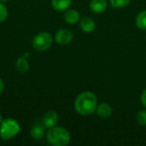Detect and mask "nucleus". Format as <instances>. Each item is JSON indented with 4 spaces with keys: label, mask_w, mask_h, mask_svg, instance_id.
I'll list each match as a JSON object with an SVG mask.
<instances>
[{
    "label": "nucleus",
    "mask_w": 146,
    "mask_h": 146,
    "mask_svg": "<svg viewBox=\"0 0 146 146\" xmlns=\"http://www.w3.org/2000/svg\"><path fill=\"white\" fill-rule=\"evenodd\" d=\"M136 120L137 122L142 126V127H145L146 126V110H141L137 114L136 116Z\"/></svg>",
    "instance_id": "dca6fc26"
},
{
    "label": "nucleus",
    "mask_w": 146,
    "mask_h": 146,
    "mask_svg": "<svg viewBox=\"0 0 146 146\" xmlns=\"http://www.w3.org/2000/svg\"><path fill=\"white\" fill-rule=\"evenodd\" d=\"M53 42V37L50 33L42 32L38 33L33 39L32 45L37 51H44L48 50Z\"/></svg>",
    "instance_id": "20e7f679"
},
{
    "label": "nucleus",
    "mask_w": 146,
    "mask_h": 146,
    "mask_svg": "<svg viewBox=\"0 0 146 146\" xmlns=\"http://www.w3.org/2000/svg\"><path fill=\"white\" fill-rule=\"evenodd\" d=\"M90 9L95 14H101L107 9L106 0H92L90 2Z\"/></svg>",
    "instance_id": "6e6552de"
},
{
    "label": "nucleus",
    "mask_w": 146,
    "mask_h": 146,
    "mask_svg": "<svg viewBox=\"0 0 146 146\" xmlns=\"http://www.w3.org/2000/svg\"><path fill=\"white\" fill-rule=\"evenodd\" d=\"M47 141L54 146H66L70 142L71 137L67 129L62 127H53L49 128L46 134Z\"/></svg>",
    "instance_id": "f03ea898"
},
{
    "label": "nucleus",
    "mask_w": 146,
    "mask_h": 146,
    "mask_svg": "<svg viewBox=\"0 0 146 146\" xmlns=\"http://www.w3.org/2000/svg\"><path fill=\"white\" fill-rule=\"evenodd\" d=\"M80 27L81 30L85 33H92L94 31L96 24L92 18L85 16L80 21Z\"/></svg>",
    "instance_id": "0eeeda50"
},
{
    "label": "nucleus",
    "mask_w": 146,
    "mask_h": 146,
    "mask_svg": "<svg viewBox=\"0 0 146 146\" xmlns=\"http://www.w3.org/2000/svg\"><path fill=\"white\" fill-rule=\"evenodd\" d=\"M73 38H74L73 33L70 30L65 28L58 30L55 35V40L60 45L68 44L73 40Z\"/></svg>",
    "instance_id": "39448f33"
},
{
    "label": "nucleus",
    "mask_w": 146,
    "mask_h": 146,
    "mask_svg": "<svg viewBox=\"0 0 146 146\" xmlns=\"http://www.w3.org/2000/svg\"><path fill=\"white\" fill-rule=\"evenodd\" d=\"M4 87H5V86H4V82H3V80L0 78V95L3 92V91H4Z\"/></svg>",
    "instance_id": "6ab92c4d"
},
{
    "label": "nucleus",
    "mask_w": 146,
    "mask_h": 146,
    "mask_svg": "<svg viewBox=\"0 0 146 146\" xmlns=\"http://www.w3.org/2000/svg\"><path fill=\"white\" fill-rule=\"evenodd\" d=\"M136 25L139 29L146 30V10L140 12L136 18Z\"/></svg>",
    "instance_id": "4468645a"
},
{
    "label": "nucleus",
    "mask_w": 146,
    "mask_h": 146,
    "mask_svg": "<svg viewBox=\"0 0 146 146\" xmlns=\"http://www.w3.org/2000/svg\"><path fill=\"white\" fill-rule=\"evenodd\" d=\"M44 133H45L44 128L41 125H35L30 130V135H31V137L33 139H36V140L41 139L44 136Z\"/></svg>",
    "instance_id": "ddd939ff"
},
{
    "label": "nucleus",
    "mask_w": 146,
    "mask_h": 146,
    "mask_svg": "<svg viewBox=\"0 0 146 146\" xmlns=\"http://www.w3.org/2000/svg\"><path fill=\"white\" fill-rule=\"evenodd\" d=\"M64 20L67 23L74 25L80 20V13L75 9H68L64 14Z\"/></svg>",
    "instance_id": "9d476101"
},
{
    "label": "nucleus",
    "mask_w": 146,
    "mask_h": 146,
    "mask_svg": "<svg viewBox=\"0 0 146 146\" xmlns=\"http://www.w3.org/2000/svg\"><path fill=\"white\" fill-rule=\"evenodd\" d=\"M58 114L56 112V111H53V110H50V111H47L44 116H43V125L47 127V128H50V127H53L56 125V123L58 122Z\"/></svg>",
    "instance_id": "423d86ee"
},
{
    "label": "nucleus",
    "mask_w": 146,
    "mask_h": 146,
    "mask_svg": "<svg viewBox=\"0 0 146 146\" xmlns=\"http://www.w3.org/2000/svg\"><path fill=\"white\" fill-rule=\"evenodd\" d=\"M15 68L19 73L25 74L29 68V63H28L27 57H25L24 56L18 57L15 62Z\"/></svg>",
    "instance_id": "f8f14e48"
},
{
    "label": "nucleus",
    "mask_w": 146,
    "mask_h": 146,
    "mask_svg": "<svg viewBox=\"0 0 146 146\" xmlns=\"http://www.w3.org/2000/svg\"><path fill=\"white\" fill-rule=\"evenodd\" d=\"M98 99L92 92H84L80 93L74 101V109L81 115H89L97 110Z\"/></svg>",
    "instance_id": "f257e3e1"
},
{
    "label": "nucleus",
    "mask_w": 146,
    "mask_h": 146,
    "mask_svg": "<svg viewBox=\"0 0 146 146\" xmlns=\"http://www.w3.org/2000/svg\"><path fill=\"white\" fill-rule=\"evenodd\" d=\"M8 17V9L7 7L0 2V22L4 21Z\"/></svg>",
    "instance_id": "f3484780"
},
{
    "label": "nucleus",
    "mask_w": 146,
    "mask_h": 146,
    "mask_svg": "<svg viewBox=\"0 0 146 146\" xmlns=\"http://www.w3.org/2000/svg\"><path fill=\"white\" fill-rule=\"evenodd\" d=\"M7 1H9V0H0V2H7Z\"/></svg>",
    "instance_id": "412c9836"
},
{
    "label": "nucleus",
    "mask_w": 146,
    "mask_h": 146,
    "mask_svg": "<svg viewBox=\"0 0 146 146\" xmlns=\"http://www.w3.org/2000/svg\"><path fill=\"white\" fill-rule=\"evenodd\" d=\"M113 110L111 106L107 103H103L97 107V114L101 118H108L111 115Z\"/></svg>",
    "instance_id": "1a4fd4ad"
},
{
    "label": "nucleus",
    "mask_w": 146,
    "mask_h": 146,
    "mask_svg": "<svg viewBox=\"0 0 146 146\" xmlns=\"http://www.w3.org/2000/svg\"><path fill=\"white\" fill-rule=\"evenodd\" d=\"M72 0H51L52 8L59 12L67 10L71 5Z\"/></svg>",
    "instance_id": "9b49d317"
},
{
    "label": "nucleus",
    "mask_w": 146,
    "mask_h": 146,
    "mask_svg": "<svg viewBox=\"0 0 146 146\" xmlns=\"http://www.w3.org/2000/svg\"><path fill=\"white\" fill-rule=\"evenodd\" d=\"M131 0H110V4L115 8H124L130 3Z\"/></svg>",
    "instance_id": "2eb2a0df"
},
{
    "label": "nucleus",
    "mask_w": 146,
    "mask_h": 146,
    "mask_svg": "<svg viewBox=\"0 0 146 146\" xmlns=\"http://www.w3.org/2000/svg\"><path fill=\"white\" fill-rule=\"evenodd\" d=\"M140 100H141V103H142L143 106L146 108V89H145L142 92V94H141V97H140Z\"/></svg>",
    "instance_id": "a211bd4d"
},
{
    "label": "nucleus",
    "mask_w": 146,
    "mask_h": 146,
    "mask_svg": "<svg viewBox=\"0 0 146 146\" xmlns=\"http://www.w3.org/2000/svg\"><path fill=\"white\" fill-rule=\"evenodd\" d=\"M21 131L20 124L12 118L3 120L0 126V137L3 140H9Z\"/></svg>",
    "instance_id": "7ed1b4c3"
},
{
    "label": "nucleus",
    "mask_w": 146,
    "mask_h": 146,
    "mask_svg": "<svg viewBox=\"0 0 146 146\" xmlns=\"http://www.w3.org/2000/svg\"><path fill=\"white\" fill-rule=\"evenodd\" d=\"M3 121V116H2V115L0 114V123Z\"/></svg>",
    "instance_id": "aec40b11"
}]
</instances>
